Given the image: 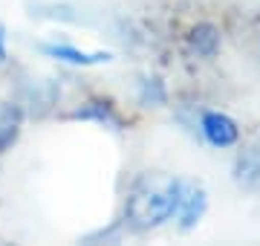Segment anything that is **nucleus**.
<instances>
[{"label":"nucleus","instance_id":"423d86ee","mask_svg":"<svg viewBox=\"0 0 260 246\" xmlns=\"http://www.w3.org/2000/svg\"><path fill=\"white\" fill-rule=\"evenodd\" d=\"M23 128V107L15 102H0V153L18 142Z\"/></svg>","mask_w":260,"mask_h":246},{"label":"nucleus","instance_id":"39448f33","mask_svg":"<svg viewBox=\"0 0 260 246\" xmlns=\"http://www.w3.org/2000/svg\"><path fill=\"white\" fill-rule=\"evenodd\" d=\"M220 44H223V35L214 23H197V26L188 29V47H191L194 55L214 58L220 52Z\"/></svg>","mask_w":260,"mask_h":246},{"label":"nucleus","instance_id":"6e6552de","mask_svg":"<svg viewBox=\"0 0 260 246\" xmlns=\"http://www.w3.org/2000/svg\"><path fill=\"white\" fill-rule=\"evenodd\" d=\"M237 180L246 182V186L260 180V153L257 151L240 153V160H237Z\"/></svg>","mask_w":260,"mask_h":246},{"label":"nucleus","instance_id":"20e7f679","mask_svg":"<svg viewBox=\"0 0 260 246\" xmlns=\"http://www.w3.org/2000/svg\"><path fill=\"white\" fill-rule=\"evenodd\" d=\"M205 208H208V194L203 186H185L182 189V200H179L177 218H179V229H194L203 220Z\"/></svg>","mask_w":260,"mask_h":246},{"label":"nucleus","instance_id":"7ed1b4c3","mask_svg":"<svg viewBox=\"0 0 260 246\" xmlns=\"http://www.w3.org/2000/svg\"><path fill=\"white\" fill-rule=\"evenodd\" d=\"M41 52L55 61H64V64H75V67H95V64H107L113 61V52H87V49H78L73 44H44Z\"/></svg>","mask_w":260,"mask_h":246},{"label":"nucleus","instance_id":"f257e3e1","mask_svg":"<svg viewBox=\"0 0 260 246\" xmlns=\"http://www.w3.org/2000/svg\"><path fill=\"white\" fill-rule=\"evenodd\" d=\"M182 189L185 182L171 174H159V171L142 174L133 182L127 203H124V223L133 232H148V229L168 223L171 218H177Z\"/></svg>","mask_w":260,"mask_h":246},{"label":"nucleus","instance_id":"f03ea898","mask_svg":"<svg viewBox=\"0 0 260 246\" xmlns=\"http://www.w3.org/2000/svg\"><path fill=\"white\" fill-rule=\"evenodd\" d=\"M200 133L205 136V142L214 148H232L240 139V128L232 116L220 113V110H205L200 119Z\"/></svg>","mask_w":260,"mask_h":246},{"label":"nucleus","instance_id":"1a4fd4ad","mask_svg":"<svg viewBox=\"0 0 260 246\" xmlns=\"http://www.w3.org/2000/svg\"><path fill=\"white\" fill-rule=\"evenodd\" d=\"M139 99L142 104H165L168 93H165V84H162V78H142L139 84Z\"/></svg>","mask_w":260,"mask_h":246},{"label":"nucleus","instance_id":"0eeeda50","mask_svg":"<svg viewBox=\"0 0 260 246\" xmlns=\"http://www.w3.org/2000/svg\"><path fill=\"white\" fill-rule=\"evenodd\" d=\"M73 119L110 125V128H121V116L116 113V104L107 102V99H90V102H84L78 110H73Z\"/></svg>","mask_w":260,"mask_h":246},{"label":"nucleus","instance_id":"9d476101","mask_svg":"<svg viewBox=\"0 0 260 246\" xmlns=\"http://www.w3.org/2000/svg\"><path fill=\"white\" fill-rule=\"evenodd\" d=\"M6 61V29H3V23H0V64Z\"/></svg>","mask_w":260,"mask_h":246}]
</instances>
